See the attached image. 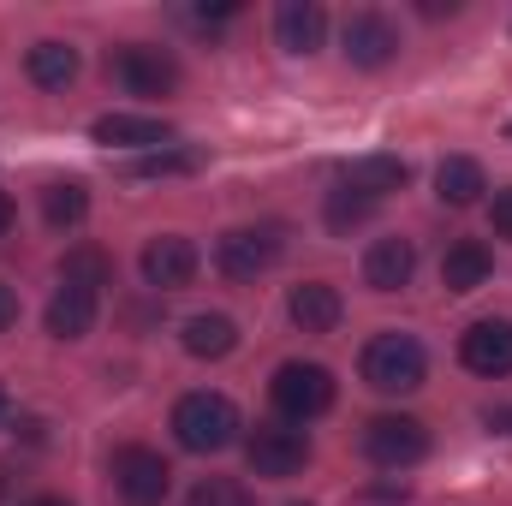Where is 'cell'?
<instances>
[{"label": "cell", "mask_w": 512, "mask_h": 506, "mask_svg": "<svg viewBox=\"0 0 512 506\" xmlns=\"http://www.w3.org/2000/svg\"><path fill=\"white\" fill-rule=\"evenodd\" d=\"M239 429L245 423H239V405L227 393H185L173 405V441L185 453H221L239 441Z\"/></svg>", "instance_id": "6da1fadb"}, {"label": "cell", "mask_w": 512, "mask_h": 506, "mask_svg": "<svg viewBox=\"0 0 512 506\" xmlns=\"http://www.w3.org/2000/svg\"><path fill=\"white\" fill-rule=\"evenodd\" d=\"M429 376V358H423V346L411 340V334H376L370 346H364V381L376 387V393H417Z\"/></svg>", "instance_id": "7a4b0ae2"}, {"label": "cell", "mask_w": 512, "mask_h": 506, "mask_svg": "<svg viewBox=\"0 0 512 506\" xmlns=\"http://www.w3.org/2000/svg\"><path fill=\"white\" fill-rule=\"evenodd\" d=\"M268 399L286 423H310L334 405V376L322 364H280L274 381H268Z\"/></svg>", "instance_id": "3957f363"}, {"label": "cell", "mask_w": 512, "mask_h": 506, "mask_svg": "<svg viewBox=\"0 0 512 506\" xmlns=\"http://www.w3.org/2000/svg\"><path fill=\"white\" fill-rule=\"evenodd\" d=\"M245 459H251L256 477L286 483V477H298V471L310 465V441H304V429H292V423H256L251 441H245Z\"/></svg>", "instance_id": "277c9868"}, {"label": "cell", "mask_w": 512, "mask_h": 506, "mask_svg": "<svg viewBox=\"0 0 512 506\" xmlns=\"http://www.w3.org/2000/svg\"><path fill=\"white\" fill-rule=\"evenodd\" d=\"M286 251V239H280V227H233V233H221V245H215V268L227 274V280H256V274H268L274 262Z\"/></svg>", "instance_id": "5b68a950"}, {"label": "cell", "mask_w": 512, "mask_h": 506, "mask_svg": "<svg viewBox=\"0 0 512 506\" xmlns=\"http://www.w3.org/2000/svg\"><path fill=\"white\" fill-rule=\"evenodd\" d=\"M429 453V429L417 417H370L364 423V459L382 471H405Z\"/></svg>", "instance_id": "8992f818"}, {"label": "cell", "mask_w": 512, "mask_h": 506, "mask_svg": "<svg viewBox=\"0 0 512 506\" xmlns=\"http://www.w3.org/2000/svg\"><path fill=\"white\" fill-rule=\"evenodd\" d=\"M108 72L120 78L126 96H167V90L179 84L173 54H167V48H149V42H126V48H114Z\"/></svg>", "instance_id": "52a82bcc"}, {"label": "cell", "mask_w": 512, "mask_h": 506, "mask_svg": "<svg viewBox=\"0 0 512 506\" xmlns=\"http://www.w3.org/2000/svg\"><path fill=\"white\" fill-rule=\"evenodd\" d=\"M114 489L126 506H161L173 489V471L155 447H120L114 453Z\"/></svg>", "instance_id": "ba28073f"}, {"label": "cell", "mask_w": 512, "mask_h": 506, "mask_svg": "<svg viewBox=\"0 0 512 506\" xmlns=\"http://www.w3.org/2000/svg\"><path fill=\"white\" fill-rule=\"evenodd\" d=\"M459 364L471 370V376H489L501 381L512 376V322H471L465 328V340H459Z\"/></svg>", "instance_id": "9c48e42d"}, {"label": "cell", "mask_w": 512, "mask_h": 506, "mask_svg": "<svg viewBox=\"0 0 512 506\" xmlns=\"http://www.w3.org/2000/svg\"><path fill=\"white\" fill-rule=\"evenodd\" d=\"M197 262H203V256H197L191 239L167 233V239H149V245H143V280L161 286V292H179V286L197 280Z\"/></svg>", "instance_id": "30bf717a"}, {"label": "cell", "mask_w": 512, "mask_h": 506, "mask_svg": "<svg viewBox=\"0 0 512 506\" xmlns=\"http://www.w3.org/2000/svg\"><path fill=\"white\" fill-rule=\"evenodd\" d=\"M340 42H346V60L364 66V72H376V66H387V60L399 54V30L387 24L382 12H352Z\"/></svg>", "instance_id": "8fae6325"}, {"label": "cell", "mask_w": 512, "mask_h": 506, "mask_svg": "<svg viewBox=\"0 0 512 506\" xmlns=\"http://www.w3.org/2000/svg\"><path fill=\"white\" fill-rule=\"evenodd\" d=\"M286 316L298 322V334H334L340 316H346V304H340V292L328 280H304V286H292Z\"/></svg>", "instance_id": "7c38bea8"}, {"label": "cell", "mask_w": 512, "mask_h": 506, "mask_svg": "<svg viewBox=\"0 0 512 506\" xmlns=\"http://www.w3.org/2000/svg\"><path fill=\"white\" fill-rule=\"evenodd\" d=\"M274 36H280L286 54H316V48L328 42V12H322L316 0H286V6L274 12Z\"/></svg>", "instance_id": "4fadbf2b"}, {"label": "cell", "mask_w": 512, "mask_h": 506, "mask_svg": "<svg viewBox=\"0 0 512 506\" xmlns=\"http://www.w3.org/2000/svg\"><path fill=\"white\" fill-rule=\"evenodd\" d=\"M96 328V286L60 280V292L48 298V334L54 340H84Z\"/></svg>", "instance_id": "5bb4252c"}, {"label": "cell", "mask_w": 512, "mask_h": 506, "mask_svg": "<svg viewBox=\"0 0 512 506\" xmlns=\"http://www.w3.org/2000/svg\"><path fill=\"white\" fill-rule=\"evenodd\" d=\"M411 274H417L411 239H376L364 251V286L370 292H399V286H411Z\"/></svg>", "instance_id": "9a60e30c"}, {"label": "cell", "mask_w": 512, "mask_h": 506, "mask_svg": "<svg viewBox=\"0 0 512 506\" xmlns=\"http://www.w3.org/2000/svg\"><path fill=\"white\" fill-rule=\"evenodd\" d=\"M173 126L167 120H149V114H102L96 120V143L108 149H167Z\"/></svg>", "instance_id": "2e32d148"}, {"label": "cell", "mask_w": 512, "mask_h": 506, "mask_svg": "<svg viewBox=\"0 0 512 506\" xmlns=\"http://www.w3.org/2000/svg\"><path fill=\"white\" fill-rule=\"evenodd\" d=\"M489 274H495V256H489L483 239H459L453 251L441 256V286L447 292H477Z\"/></svg>", "instance_id": "e0dca14e"}, {"label": "cell", "mask_w": 512, "mask_h": 506, "mask_svg": "<svg viewBox=\"0 0 512 506\" xmlns=\"http://www.w3.org/2000/svg\"><path fill=\"white\" fill-rule=\"evenodd\" d=\"M411 179V167L399 161V155H358L352 167H346V191H358V197H387V191H399Z\"/></svg>", "instance_id": "ac0fdd59"}, {"label": "cell", "mask_w": 512, "mask_h": 506, "mask_svg": "<svg viewBox=\"0 0 512 506\" xmlns=\"http://www.w3.org/2000/svg\"><path fill=\"white\" fill-rule=\"evenodd\" d=\"M483 191H489V179H483V167H477L471 155H447V161L435 167V197H441V203L471 209Z\"/></svg>", "instance_id": "d6986e66"}, {"label": "cell", "mask_w": 512, "mask_h": 506, "mask_svg": "<svg viewBox=\"0 0 512 506\" xmlns=\"http://www.w3.org/2000/svg\"><path fill=\"white\" fill-rule=\"evenodd\" d=\"M78 48H66V42H36L30 48V60H24V72H30V84L36 90H66L72 78H78Z\"/></svg>", "instance_id": "ffe728a7"}, {"label": "cell", "mask_w": 512, "mask_h": 506, "mask_svg": "<svg viewBox=\"0 0 512 506\" xmlns=\"http://www.w3.org/2000/svg\"><path fill=\"white\" fill-rule=\"evenodd\" d=\"M179 340H185L191 358H227V352L239 346V322H233V316H191Z\"/></svg>", "instance_id": "44dd1931"}, {"label": "cell", "mask_w": 512, "mask_h": 506, "mask_svg": "<svg viewBox=\"0 0 512 506\" xmlns=\"http://www.w3.org/2000/svg\"><path fill=\"white\" fill-rule=\"evenodd\" d=\"M90 215V191L78 185V179H54L48 191H42V221L54 227V233H66V227H78Z\"/></svg>", "instance_id": "7402d4cb"}, {"label": "cell", "mask_w": 512, "mask_h": 506, "mask_svg": "<svg viewBox=\"0 0 512 506\" xmlns=\"http://www.w3.org/2000/svg\"><path fill=\"white\" fill-rule=\"evenodd\" d=\"M203 155L197 149H149L143 161H131V179H173V173H197Z\"/></svg>", "instance_id": "603a6c76"}, {"label": "cell", "mask_w": 512, "mask_h": 506, "mask_svg": "<svg viewBox=\"0 0 512 506\" xmlns=\"http://www.w3.org/2000/svg\"><path fill=\"white\" fill-rule=\"evenodd\" d=\"M60 280H78V286H108V256L96 245H78V251L60 262Z\"/></svg>", "instance_id": "cb8c5ba5"}, {"label": "cell", "mask_w": 512, "mask_h": 506, "mask_svg": "<svg viewBox=\"0 0 512 506\" xmlns=\"http://www.w3.org/2000/svg\"><path fill=\"white\" fill-rule=\"evenodd\" d=\"M185 506H256L251 489L245 483H233V477H203L197 489H191V501Z\"/></svg>", "instance_id": "d4e9b609"}, {"label": "cell", "mask_w": 512, "mask_h": 506, "mask_svg": "<svg viewBox=\"0 0 512 506\" xmlns=\"http://www.w3.org/2000/svg\"><path fill=\"white\" fill-rule=\"evenodd\" d=\"M370 209H376L370 197H358V191H346V185H340V191L328 197V227H334V233H346V227L370 221Z\"/></svg>", "instance_id": "484cf974"}, {"label": "cell", "mask_w": 512, "mask_h": 506, "mask_svg": "<svg viewBox=\"0 0 512 506\" xmlns=\"http://www.w3.org/2000/svg\"><path fill=\"white\" fill-rule=\"evenodd\" d=\"M489 221H495V233H501V239H512V185H507V191H495Z\"/></svg>", "instance_id": "4316f807"}, {"label": "cell", "mask_w": 512, "mask_h": 506, "mask_svg": "<svg viewBox=\"0 0 512 506\" xmlns=\"http://www.w3.org/2000/svg\"><path fill=\"white\" fill-rule=\"evenodd\" d=\"M12 322H18V292H12V286H0V334H6Z\"/></svg>", "instance_id": "83f0119b"}, {"label": "cell", "mask_w": 512, "mask_h": 506, "mask_svg": "<svg viewBox=\"0 0 512 506\" xmlns=\"http://www.w3.org/2000/svg\"><path fill=\"white\" fill-rule=\"evenodd\" d=\"M483 423H489V429H495V435H512V405H495V411H489V417H483Z\"/></svg>", "instance_id": "f1b7e54d"}, {"label": "cell", "mask_w": 512, "mask_h": 506, "mask_svg": "<svg viewBox=\"0 0 512 506\" xmlns=\"http://www.w3.org/2000/svg\"><path fill=\"white\" fill-rule=\"evenodd\" d=\"M6 233H12V197L0 191V239H6Z\"/></svg>", "instance_id": "f546056e"}, {"label": "cell", "mask_w": 512, "mask_h": 506, "mask_svg": "<svg viewBox=\"0 0 512 506\" xmlns=\"http://www.w3.org/2000/svg\"><path fill=\"white\" fill-rule=\"evenodd\" d=\"M24 506H66V501H48V495H42V501H24Z\"/></svg>", "instance_id": "4dcf8cb0"}, {"label": "cell", "mask_w": 512, "mask_h": 506, "mask_svg": "<svg viewBox=\"0 0 512 506\" xmlns=\"http://www.w3.org/2000/svg\"><path fill=\"white\" fill-rule=\"evenodd\" d=\"M0 417H6V387H0Z\"/></svg>", "instance_id": "1f68e13d"}]
</instances>
